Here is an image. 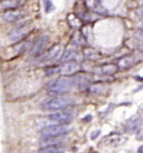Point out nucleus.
<instances>
[{"label":"nucleus","instance_id":"nucleus-1","mask_svg":"<svg viewBox=\"0 0 143 153\" xmlns=\"http://www.w3.org/2000/svg\"><path fill=\"white\" fill-rule=\"evenodd\" d=\"M72 99L65 96H56L51 97L45 99L43 103L41 104V108L43 111H58L64 110L70 105Z\"/></svg>","mask_w":143,"mask_h":153},{"label":"nucleus","instance_id":"nucleus-2","mask_svg":"<svg viewBox=\"0 0 143 153\" xmlns=\"http://www.w3.org/2000/svg\"><path fill=\"white\" fill-rule=\"evenodd\" d=\"M74 86V80H72L66 76H60L55 80H53L48 85L49 92L56 94V95H60V94L67 93L72 90Z\"/></svg>","mask_w":143,"mask_h":153},{"label":"nucleus","instance_id":"nucleus-3","mask_svg":"<svg viewBox=\"0 0 143 153\" xmlns=\"http://www.w3.org/2000/svg\"><path fill=\"white\" fill-rule=\"evenodd\" d=\"M71 131V127L69 125L55 124L46 126L41 131V135L45 138H60Z\"/></svg>","mask_w":143,"mask_h":153},{"label":"nucleus","instance_id":"nucleus-4","mask_svg":"<svg viewBox=\"0 0 143 153\" xmlns=\"http://www.w3.org/2000/svg\"><path fill=\"white\" fill-rule=\"evenodd\" d=\"M49 120L55 122L56 124H62L68 125L69 123L74 119V114L71 111L68 110H61L50 114L48 116Z\"/></svg>","mask_w":143,"mask_h":153},{"label":"nucleus","instance_id":"nucleus-5","mask_svg":"<svg viewBox=\"0 0 143 153\" xmlns=\"http://www.w3.org/2000/svg\"><path fill=\"white\" fill-rule=\"evenodd\" d=\"M28 33V26L27 25H20L18 27L10 29L8 36L10 41L13 42H19L22 39L25 38Z\"/></svg>","mask_w":143,"mask_h":153},{"label":"nucleus","instance_id":"nucleus-6","mask_svg":"<svg viewBox=\"0 0 143 153\" xmlns=\"http://www.w3.org/2000/svg\"><path fill=\"white\" fill-rule=\"evenodd\" d=\"M49 42V36L47 34H43L36 41V43L34 44L33 48L31 49V54L34 57L41 56L43 53L44 49L46 48L47 44Z\"/></svg>","mask_w":143,"mask_h":153},{"label":"nucleus","instance_id":"nucleus-7","mask_svg":"<svg viewBox=\"0 0 143 153\" xmlns=\"http://www.w3.org/2000/svg\"><path fill=\"white\" fill-rule=\"evenodd\" d=\"M61 52V46L59 45H54L53 48H51L48 51H47L43 57L41 58V62L43 63H51L53 62H55L57 59L58 58L59 54Z\"/></svg>","mask_w":143,"mask_h":153},{"label":"nucleus","instance_id":"nucleus-8","mask_svg":"<svg viewBox=\"0 0 143 153\" xmlns=\"http://www.w3.org/2000/svg\"><path fill=\"white\" fill-rule=\"evenodd\" d=\"M125 141H126V137L122 136L120 134H110L105 136L103 140L102 143L105 146H118L122 145Z\"/></svg>","mask_w":143,"mask_h":153},{"label":"nucleus","instance_id":"nucleus-9","mask_svg":"<svg viewBox=\"0 0 143 153\" xmlns=\"http://www.w3.org/2000/svg\"><path fill=\"white\" fill-rule=\"evenodd\" d=\"M79 68L80 65L78 62L75 61H71V62H64L63 65H61V67L59 68V73L63 76H69L77 72Z\"/></svg>","mask_w":143,"mask_h":153},{"label":"nucleus","instance_id":"nucleus-10","mask_svg":"<svg viewBox=\"0 0 143 153\" xmlns=\"http://www.w3.org/2000/svg\"><path fill=\"white\" fill-rule=\"evenodd\" d=\"M119 69V66L114 63L105 64L102 66H97L94 68V73L99 76H110L115 74Z\"/></svg>","mask_w":143,"mask_h":153},{"label":"nucleus","instance_id":"nucleus-11","mask_svg":"<svg viewBox=\"0 0 143 153\" xmlns=\"http://www.w3.org/2000/svg\"><path fill=\"white\" fill-rule=\"evenodd\" d=\"M143 124V121L141 117L139 116H134L127 121L126 125H125V131L128 132H136L140 129L141 126Z\"/></svg>","mask_w":143,"mask_h":153},{"label":"nucleus","instance_id":"nucleus-12","mask_svg":"<svg viewBox=\"0 0 143 153\" xmlns=\"http://www.w3.org/2000/svg\"><path fill=\"white\" fill-rule=\"evenodd\" d=\"M24 13L17 10H8L3 14V19L8 23H14L24 18Z\"/></svg>","mask_w":143,"mask_h":153},{"label":"nucleus","instance_id":"nucleus-13","mask_svg":"<svg viewBox=\"0 0 143 153\" xmlns=\"http://www.w3.org/2000/svg\"><path fill=\"white\" fill-rule=\"evenodd\" d=\"M25 0H4L2 2V7L5 10H16L24 3Z\"/></svg>","mask_w":143,"mask_h":153},{"label":"nucleus","instance_id":"nucleus-14","mask_svg":"<svg viewBox=\"0 0 143 153\" xmlns=\"http://www.w3.org/2000/svg\"><path fill=\"white\" fill-rule=\"evenodd\" d=\"M64 149L59 145L57 146H43L38 153H63Z\"/></svg>","mask_w":143,"mask_h":153},{"label":"nucleus","instance_id":"nucleus-15","mask_svg":"<svg viewBox=\"0 0 143 153\" xmlns=\"http://www.w3.org/2000/svg\"><path fill=\"white\" fill-rule=\"evenodd\" d=\"M76 55V51L73 48H68L66 51L64 52V54L62 55V57L60 58V62H71L73 61V59L75 57Z\"/></svg>","mask_w":143,"mask_h":153},{"label":"nucleus","instance_id":"nucleus-16","mask_svg":"<svg viewBox=\"0 0 143 153\" xmlns=\"http://www.w3.org/2000/svg\"><path fill=\"white\" fill-rule=\"evenodd\" d=\"M134 64V61L131 57H125L122 58V60L119 62V65L122 68H128L130 66H132Z\"/></svg>","mask_w":143,"mask_h":153},{"label":"nucleus","instance_id":"nucleus-17","mask_svg":"<svg viewBox=\"0 0 143 153\" xmlns=\"http://www.w3.org/2000/svg\"><path fill=\"white\" fill-rule=\"evenodd\" d=\"M44 10H45V13H50L53 10H55V7L52 3V1L50 0H44Z\"/></svg>","mask_w":143,"mask_h":153},{"label":"nucleus","instance_id":"nucleus-18","mask_svg":"<svg viewBox=\"0 0 143 153\" xmlns=\"http://www.w3.org/2000/svg\"><path fill=\"white\" fill-rule=\"evenodd\" d=\"M100 134V131H93L92 134H91V139H95V138H97L98 137V135Z\"/></svg>","mask_w":143,"mask_h":153},{"label":"nucleus","instance_id":"nucleus-19","mask_svg":"<svg viewBox=\"0 0 143 153\" xmlns=\"http://www.w3.org/2000/svg\"><path fill=\"white\" fill-rule=\"evenodd\" d=\"M138 153H143V146H140L139 149H138Z\"/></svg>","mask_w":143,"mask_h":153},{"label":"nucleus","instance_id":"nucleus-20","mask_svg":"<svg viewBox=\"0 0 143 153\" xmlns=\"http://www.w3.org/2000/svg\"><path fill=\"white\" fill-rule=\"evenodd\" d=\"M139 27H140L141 28H143V19L139 22Z\"/></svg>","mask_w":143,"mask_h":153},{"label":"nucleus","instance_id":"nucleus-21","mask_svg":"<svg viewBox=\"0 0 143 153\" xmlns=\"http://www.w3.org/2000/svg\"><path fill=\"white\" fill-rule=\"evenodd\" d=\"M97 1H101V0H97Z\"/></svg>","mask_w":143,"mask_h":153}]
</instances>
